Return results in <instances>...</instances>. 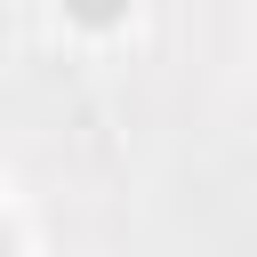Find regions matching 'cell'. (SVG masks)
Wrapping results in <instances>:
<instances>
[{
    "mask_svg": "<svg viewBox=\"0 0 257 257\" xmlns=\"http://www.w3.org/2000/svg\"><path fill=\"white\" fill-rule=\"evenodd\" d=\"M0 257H8V233H0Z\"/></svg>",
    "mask_w": 257,
    "mask_h": 257,
    "instance_id": "cell-1",
    "label": "cell"
}]
</instances>
